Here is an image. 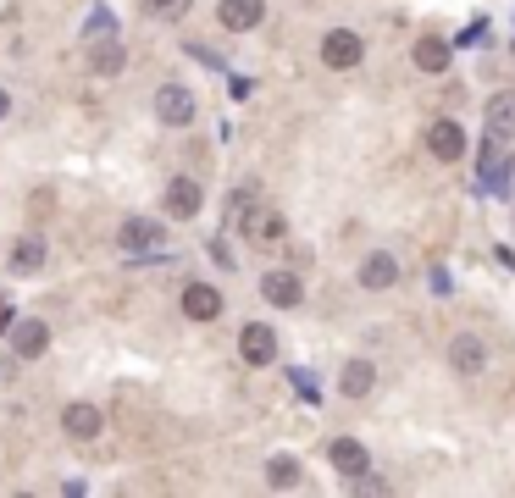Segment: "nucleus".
<instances>
[{
  "label": "nucleus",
  "instance_id": "obj_1",
  "mask_svg": "<svg viewBox=\"0 0 515 498\" xmlns=\"http://www.w3.org/2000/svg\"><path fill=\"white\" fill-rule=\"evenodd\" d=\"M233 222H239V233L250 238V244H261V249H277L288 238V222L272 211V205H261L250 189H239V200H233Z\"/></svg>",
  "mask_w": 515,
  "mask_h": 498
},
{
  "label": "nucleus",
  "instance_id": "obj_2",
  "mask_svg": "<svg viewBox=\"0 0 515 498\" xmlns=\"http://www.w3.org/2000/svg\"><path fill=\"white\" fill-rule=\"evenodd\" d=\"M449 366H455V377H482V371H488L482 332H455V338H449Z\"/></svg>",
  "mask_w": 515,
  "mask_h": 498
},
{
  "label": "nucleus",
  "instance_id": "obj_3",
  "mask_svg": "<svg viewBox=\"0 0 515 498\" xmlns=\"http://www.w3.org/2000/svg\"><path fill=\"white\" fill-rule=\"evenodd\" d=\"M360 56H366V39L349 34V28H333V34L322 39V67H333V72L360 67Z\"/></svg>",
  "mask_w": 515,
  "mask_h": 498
},
{
  "label": "nucleus",
  "instance_id": "obj_4",
  "mask_svg": "<svg viewBox=\"0 0 515 498\" xmlns=\"http://www.w3.org/2000/svg\"><path fill=\"white\" fill-rule=\"evenodd\" d=\"M194 111H200V106H194V95L183 89V83H161V89H156V117L167 122V128H189Z\"/></svg>",
  "mask_w": 515,
  "mask_h": 498
},
{
  "label": "nucleus",
  "instance_id": "obj_5",
  "mask_svg": "<svg viewBox=\"0 0 515 498\" xmlns=\"http://www.w3.org/2000/svg\"><path fill=\"white\" fill-rule=\"evenodd\" d=\"M327 460H333V471L349 476V482H360V476L372 471V454H366V443H360V438H333V443H327Z\"/></svg>",
  "mask_w": 515,
  "mask_h": 498
},
{
  "label": "nucleus",
  "instance_id": "obj_6",
  "mask_svg": "<svg viewBox=\"0 0 515 498\" xmlns=\"http://www.w3.org/2000/svg\"><path fill=\"white\" fill-rule=\"evenodd\" d=\"M261 17H266V0H216V23L228 34H250V28H261Z\"/></svg>",
  "mask_w": 515,
  "mask_h": 498
},
{
  "label": "nucleus",
  "instance_id": "obj_7",
  "mask_svg": "<svg viewBox=\"0 0 515 498\" xmlns=\"http://www.w3.org/2000/svg\"><path fill=\"white\" fill-rule=\"evenodd\" d=\"M239 355H244V366H272L277 360V332L266 327V321H250V327L239 332Z\"/></svg>",
  "mask_w": 515,
  "mask_h": 498
},
{
  "label": "nucleus",
  "instance_id": "obj_8",
  "mask_svg": "<svg viewBox=\"0 0 515 498\" xmlns=\"http://www.w3.org/2000/svg\"><path fill=\"white\" fill-rule=\"evenodd\" d=\"M427 150L438 155V161H466V128L449 122V117H438L427 128Z\"/></svg>",
  "mask_w": 515,
  "mask_h": 498
},
{
  "label": "nucleus",
  "instance_id": "obj_9",
  "mask_svg": "<svg viewBox=\"0 0 515 498\" xmlns=\"http://www.w3.org/2000/svg\"><path fill=\"white\" fill-rule=\"evenodd\" d=\"M161 238H167V227H161L156 216H128L122 233H117V244L128 249V255H144V249H156Z\"/></svg>",
  "mask_w": 515,
  "mask_h": 498
},
{
  "label": "nucleus",
  "instance_id": "obj_10",
  "mask_svg": "<svg viewBox=\"0 0 515 498\" xmlns=\"http://www.w3.org/2000/svg\"><path fill=\"white\" fill-rule=\"evenodd\" d=\"M399 283V261L388 255V249H372L366 261H360V288H372V294H383V288Z\"/></svg>",
  "mask_w": 515,
  "mask_h": 498
},
{
  "label": "nucleus",
  "instance_id": "obj_11",
  "mask_svg": "<svg viewBox=\"0 0 515 498\" xmlns=\"http://www.w3.org/2000/svg\"><path fill=\"white\" fill-rule=\"evenodd\" d=\"M45 349H50V327H45V321L28 316V321H17V327H12V355L17 360H39Z\"/></svg>",
  "mask_w": 515,
  "mask_h": 498
},
{
  "label": "nucleus",
  "instance_id": "obj_12",
  "mask_svg": "<svg viewBox=\"0 0 515 498\" xmlns=\"http://www.w3.org/2000/svg\"><path fill=\"white\" fill-rule=\"evenodd\" d=\"M61 427H67V438L89 443V438H100V427H106V415H100L95 404H67V410H61Z\"/></svg>",
  "mask_w": 515,
  "mask_h": 498
},
{
  "label": "nucleus",
  "instance_id": "obj_13",
  "mask_svg": "<svg viewBox=\"0 0 515 498\" xmlns=\"http://www.w3.org/2000/svg\"><path fill=\"white\" fill-rule=\"evenodd\" d=\"M200 205H205V194H200V183H194V178H172L167 183V216L189 222V216H200Z\"/></svg>",
  "mask_w": 515,
  "mask_h": 498
},
{
  "label": "nucleus",
  "instance_id": "obj_14",
  "mask_svg": "<svg viewBox=\"0 0 515 498\" xmlns=\"http://www.w3.org/2000/svg\"><path fill=\"white\" fill-rule=\"evenodd\" d=\"M261 294H266V305L294 310V305L305 299V288H300V277H294V272H266V277H261Z\"/></svg>",
  "mask_w": 515,
  "mask_h": 498
},
{
  "label": "nucleus",
  "instance_id": "obj_15",
  "mask_svg": "<svg viewBox=\"0 0 515 498\" xmlns=\"http://www.w3.org/2000/svg\"><path fill=\"white\" fill-rule=\"evenodd\" d=\"M183 316L189 321H216L222 316V294H216L211 283H189L183 288Z\"/></svg>",
  "mask_w": 515,
  "mask_h": 498
},
{
  "label": "nucleus",
  "instance_id": "obj_16",
  "mask_svg": "<svg viewBox=\"0 0 515 498\" xmlns=\"http://www.w3.org/2000/svg\"><path fill=\"white\" fill-rule=\"evenodd\" d=\"M372 388H377V366L372 360H349L344 377H338V393H344V399H366Z\"/></svg>",
  "mask_w": 515,
  "mask_h": 498
},
{
  "label": "nucleus",
  "instance_id": "obj_17",
  "mask_svg": "<svg viewBox=\"0 0 515 498\" xmlns=\"http://www.w3.org/2000/svg\"><path fill=\"white\" fill-rule=\"evenodd\" d=\"M416 67L421 72H449V45L438 34H421L416 39Z\"/></svg>",
  "mask_w": 515,
  "mask_h": 498
},
{
  "label": "nucleus",
  "instance_id": "obj_18",
  "mask_svg": "<svg viewBox=\"0 0 515 498\" xmlns=\"http://www.w3.org/2000/svg\"><path fill=\"white\" fill-rule=\"evenodd\" d=\"M488 133L493 139H510L515 133V95H493L488 100Z\"/></svg>",
  "mask_w": 515,
  "mask_h": 498
},
{
  "label": "nucleus",
  "instance_id": "obj_19",
  "mask_svg": "<svg viewBox=\"0 0 515 498\" xmlns=\"http://www.w3.org/2000/svg\"><path fill=\"white\" fill-rule=\"evenodd\" d=\"M89 67H95L100 78H117V72L128 67V56H122V45H117V39H100V45L89 50Z\"/></svg>",
  "mask_w": 515,
  "mask_h": 498
},
{
  "label": "nucleus",
  "instance_id": "obj_20",
  "mask_svg": "<svg viewBox=\"0 0 515 498\" xmlns=\"http://www.w3.org/2000/svg\"><path fill=\"white\" fill-rule=\"evenodd\" d=\"M266 482H272V487H300V460H294V454L266 460Z\"/></svg>",
  "mask_w": 515,
  "mask_h": 498
},
{
  "label": "nucleus",
  "instance_id": "obj_21",
  "mask_svg": "<svg viewBox=\"0 0 515 498\" xmlns=\"http://www.w3.org/2000/svg\"><path fill=\"white\" fill-rule=\"evenodd\" d=\"M12 266H17V272H39V266H45V244H39V238H17Z\"/></svg>",
  "mask_w": 515,
  "mask_h": 498
},
{
  "label": "nucleus",
  "instance_id": "obj_22",
  "mask_svg": "<svg viewBox=\"0 0 515 498\" xmlns=\"http://www.w3.org/2000/svg\"><path fill=\"white\" fill-rule=\"evenodd\" d=\"M194 0H144V12L156 17V23H178V17H189Z\"/></svg>",
  "mask_w": 515,
  "mask_h": 498
},
{
  "label": "nucleus",
  "instance_id": "obj_23",
  "mask_svg": "<svg viewBox=\"0 0 515 498\" xmlns=\"http://www.w3.org/2000/svg\"><path fill=\"white\" fill-rule=\"evenodd\" d=\"M111 34H117V17H111L106 6H95L89 23H84V39H95V45H100V39H111Z\"/></svg>",
  "mask_w": 515,
  "mask_h": 498
},
{
  "label": "nucleus",
  "instance_id": "obj_24",
  "mask_svg": "<svg viewBox=\"0 0 515 498\" xmlns=\"http://www.w3.org/2000/svg\"><path fill=\"white\" fill-rule=\"evenodd\" d=\"M6 111H12V100H6V89H0V117H6Z\"/></svg>",
  "mask_w": 515,
  "mask_h": 498
}]
</instances>
